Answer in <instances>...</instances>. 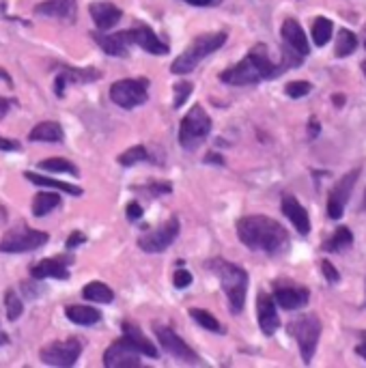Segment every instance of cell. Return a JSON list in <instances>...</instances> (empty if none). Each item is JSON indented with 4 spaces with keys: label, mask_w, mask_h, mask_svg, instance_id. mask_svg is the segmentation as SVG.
I'll list each match as a JSON object with an SVG mask.
<instances>
[{
    "label": "cell",
    "mask_w": 366,
    "mask_h": 368,
    "mask_svg": "<svg viewBox=\"0 0 366 368\" xmlns=\"http://www.w3.org/2000/svg\"><path fill=\"white\" fill-rule=\"evenodd\" d=\"M237 237L246 248L269 257L282 254L289 248V233L280 222L267 216H246L237 222Z\"/></svg>",
    "instance_id": "6da1fadb"
},
{
    "label": "cell",
    "mask_w": 366,
    "mask_h": 368,
    "mask_svg": "<svg viewBox=\"0 0 366 368\" xmlns=\"http://www.w3.org/2000/svg\"><path fill=\"white\" fill-rule=\"evenodd\" d=\"M284 71L287 69L282 67V63H274L269 59L267 46L257 44L239 63H235L233 67H228L226 71L220 73V82L231 85V87H255L263 80L278 78Z\"/></svg>",
    "instance_id": "7a4b0ae2"
},
{
    "label": "cell",
    "mask_w": 366,
    "mask_h": 368,
    "mask_svg": "<svg viewBox=\"0 0 366 368\" xmlns=\"http://www.w3.org/2000/svg\"><path fill=\"white\" fill-rule=\"evenodd\" d=\"M209 271L216 274V278L222 284V291L226 293L228 306L233 314H239L246 304V293H248V274L239 265H233L224 259H212L205 263Z\"/></svg>",
    "instance_id": "3957f363"
},
{
    "label": "cell",
    "mask_w": 366,
    "mask_h": 368,
    "mask_svg": "<svg viewBox=\"0 0 366 368\" xmlns=\"http://www.w3.org/2000/svg\"><path fill=\"white\" fill-rule=\"evenodd\" d=\"M226 39H228V35H226L224 30H220V32H202V35H198V37L192 41V44H190V46H188V48H185V50H183L175 61H173L171 71H173V73H179V75L194 71L202 59H207L209 54L218 52V50L226 44Z\"/></svg>",
    "instance_id": "277c9868"
},
{
    "label": "cell",
    "mask_w": 366,
    "mask_h": 368,
    "mask_svg": "<svg viewBox=\"0 0 366 368\" xmlns=\"http://www.w3.org/2000/svg\"><path fill=\"white\" fill-rule=\"evenodd\" d=\"M212 134V118L200 104H194L192 110L183 116L179 128V145L185 151H196L202 140Z\"/></svg>",
    "instance_id": "5b68a950"
},
{
    "label": "cell",
    "mask_w": 366,
    "mask_h": 368,
    "mask_svg": "<svg viewBox=\"0 0 366 368\" xmlns=\"http://www.w3.org/2000/svg\"><path fill=\"white\" fill-rule=\"evenodd\" d=\"M287 332L295 338L304 364H310L321 336V321L317 314H302L287 325Z\"/></svg>",
    "instance_id": "8992f818"
},
{
    "label": "cell",
    "mask_w": 366,
    "mask_h": 368,
    "mask_svg": "<svg viewBox=\"0 0 366 368\" xmlns=\"http://www.w3.org/2000/svg\"><path fill=\"white\" fill-rule=\"evenodd\" d=\"M50 235L44 231L28 228L26 224H20L18 228H11L7 235L0 239V252L5 254H22V252H32L37 248H44L48 243Z\"/></svg>",
    "instance_id": "52a82bcc"
},
{
    "label": "cell",
    "mask_w": 366,
    "mask_h": 368,
    "mask_svg": "<svg viewBox=\"0 0 366 368\" xmlns=\"http://www.w3.org/2000/svg\"><path fill=\"white\" fill-rule=\"evenodd\" d=\"M149 80L140 78V80H118L110 87V99L123 110H132L138 108L142 104H147L149 99Z\"/></svg>",
    "instance_id": "ba28073f"
},
{
    "label": "cell",
    "mask_w": 366,
    "mask_h": 368,
    "mask_svg": "<svg viewBox=\"0 0 366 368\" xmlns=\"http://www.w3.org/2000/svg\"><path fill=\"white\" fill-rule=\"evenodd\" d=\"M153 332H155L161 349H164L171 357H175L183 364H194V366L200 364V357L196 355V351L190 345H185V341L175 330H171L169 325H155Z\"/></svg>",
    "instance_id": "9c48e42d"
},
{
    "label": "cell",
    "mask_w": 366,
    "mask_h": 368,
    "mask_svg": "<svg viewBox=\"0 0 366 368\" xmlns=\"http://www.w3.org/2000/svg\"><path fill=\"white\" fill-rule=\"evenodd\" d=\"M179 220L177 218H171L166 220L161 226L149 231L147 235L138 237V248L142 252H149V254H157V252H164L169 250L173 241L179 237Z\"/></svg>",
    "instance_id": "30bf717a"
},
{
    "label": "cell",
    "mask_w": 366,
    "mask_h": 368,
    "mask_svg": "<svg viewBox=\"0 0 366 368\" xmlns=\"http://www.w3.org/2000/svg\"><path fill=\"white\" fill-rule=\"evenodd\" d=\"M80 353H83V345H80L78 338H67V341H56L50 343L48 347L42 349L39 357L46 366H56V368H71Z\"/></svg>",
    "instance_id": "8fae6325"
},
{
    "label": "cell",
    "mask_w": 366,
    "mask_h": 368,
    "mask_svg": "<svg viewBox=\"0 0 366 368\" xmlns=\"http://www.w3.org/2000/svg\"><path fill=\"white\" fill-rule=\"evenodd\" d=\"M360 177V171H349L343 179H338V183L334 185V190L328 196V216L330 220H341L345 214V204L351 198V192L355 188V181Z\"/></svg>",
    "instance_id": "7c38bea8"
},
{
    "label": "cell",
    "mask_w": 366,
    "mask_h": 368,
    "mask_svg": "<svg viewBox=\"0 0 366 368\" xmlns=\"http://www.w3.org/2000/svg\"><path fill=\"white\" fill-rule=\"evenodd\" d=\"M99 78H102V73L95 67H61V71L54 80V95L63 97L67 87L89 85V82H95Z\"/></svg>",
    "instance_id": "4fadbf2b"
},
{
    "label": "cell",
    "mask_w": 366,
    "mask_h": 368,
    "mask_svg": "<svg viewBox=\"0 0 366 368\" xmlns=\"http://www.w3.org/2000/svg\"><path fill=\"white\" fill-rule=\"evenodd\" d=\"M310 293L306 286H298L293 282H276L274 284V302L282 310H300L308 304Z\"/></svg>",
    "instance_id": "5bb4252c"
},
{
    "label": "cell",
    "mask_w": 366,
    "mask_h": 368,
    "mask_svg": "<svg viewBox=\"0 0 366 368\" xmlns=\"http://www.w3.org/2000/svg\"><path fill=\"white\" fill-rule=\"evenodd\" d=\"M126 32H128V39H130L132 46H138L153 56H166L171 52L169 44H164V41L153 32V28L147 24H136L134 28H130Z\"/></svg>",
    "instance_id": "9a60e30c"
},
{
    "label": "cell",
    "mask_w": 366,
    "mask_h": 368,
    "mask_svg": "<svg viewBox=\"0 0 366 368\" xmlns=\"http://www.w3.org/2000/svg\"><path fill=\"white\" fill-rule=\"evenodd\" d=\"M104 366L106 368H138L142 366V362H140V353L121 338L106 349Z\"/></svg>",
    "instance_id": "2e32d148"
},
{
    "label": "cell",
    "mask_w": 366,
    "mask_h": 368,
    "mask_svg": "<svg viewBox=\"0 0 366 368\" xmlns=\"http://www.w3.org/2000/svg\"><path fill=\"white\" fill-rule=\"evenodd\" d=\"M71 263H73V259H69V257L44 259V261L30 265V276H32V280H46V278L67 280L69 278V265Z\"/></svg>",
    "instance_id": "e0dca14e"
},
{
    "label": "cell",
    "mask_w": 366,
    "mask_h": 368,
    "mask_svg": "<svg viewBox=\"0 0 366 368\" xmlns=\"http://www.w3.org/2000/svg\"><path fill=\"white\" fill-rule=\"evenodd\" d=\"M257 319H259V327L265 336H274L280 327V317L276 310V302L269 293L261 291L257 298Z\"/></svg>",
    "instance_id": "ac0fdd59"
},
{
    "label": "cell",
    "mask_w": 366,
    "mask_h": 368,
    "mask_svg": "<svg viewBox=\"0 0 366 368\" xmlns=\"http://www.w3.org/2000/svg\"><path fill=\"white\" fill-rule=\"evenodd\" d=\"M95 44L108 54V56H128L130 54V39H128V32L121 30V32H112V35H106V30H93L91 32Z\"/></svg>",
    "instance_id": "d6986e66"
},
{
    "label": "cell",
    "mask_w": 366,
    "mask_h": 368,
    "mask_svg": "<svg viewBox=\"0 0 366 368\" xmlns=\"http://www.w3.org/2000/svg\"><path fill=\"white\" fill-rule=\"evenodd\" d=\"M280 35H282L284 46H289L291 50H295L300 56L306 59L310 54V46H308V39L304 35V28L300 26V22L295 18H287L282 22Z\"/></svg>",
    "instance_id": "ffe728a7"
},
{
    "label": "cell",
    "mask_w": 366,
    "mask_h": 368,
    "mask_svg": "<svg viewBox=\"0 0 366 368\" xmlns=\"http://www.w3.org/2000/svg\"><path fill=\"white\" fill-rule=\"evenodd\" d=\"M282 214L287 216V220L295 226V231L300 235H308L310 233V218L308 211L302 207V202L293 196V194H284L282 196Z\"/></svg>",
    "instance_id": "44dd1931"
},
{
    "label": "cell",
    "mask_w": 366,
    "mask_h": 368,
    "mask_svg": "<svg viewBox=\"0 0 366 368\" xmlns=\"http://www.w3.org/2000/svg\"><path fill=\"white\" fill-rule=\"evenodd\" d=\"M89 13H91L95 26L99 30L114 28L121 22V18H123V11H121L114 3H108V0H99V3H93L89 7Z\"/></svg>",
    "instance_id": "7402d4cb"
},
{
    "label": "cell",
    "mask_w": 366,
    "mask_h": 368,
    "mask_svg": "<svg viewBox=\"0 0 366 368\" xmlns=\"http://www.w3.org/2000/svg\"><path fill=\"white\" fill-rule=\"evenodd\" d=\"M37 16H46V18H59L65 22H73L78 13L75 0H44L35 7Z\"/></svg>",
    "instance_id": "603a6c76"
},
{
    "label": "cell",
    "mask_w": 366,
    "mask_h": 368,
    "mask_svg": "<svg viewBox=\"0 0 366 368\" xmlns=\"http://www.w3.org/2000/svg\"><path fill=\"white\" fill-rule=\"evenodd\" d=\"M121 330H123V341H126L132 349H136L140 355H147V357H151V360H157V355H159L157 347L138 330V327H134L132 323H123V325H121Z\"/></svg>",
    "instance_id": "cb8c5ba5"
},
{
    "label": "cell",
    "mask_w": 366,
    "mask_h": 368,
    "mask_svg": "<svg viewBox=\"0 0 366 368\" xmlns=\"http://www.w3.org/2000/svg\"><path fill=\"white\" fill-rule=\"evenodd\" d=\"M28 138L32 142H63L65 132L61 128V123H56V121H44V123H39V125H35L30 130Z\"/></svg>",
    "instance_id": "d4e9b609"
},
{
    "label": "cell",
    "mask_w": 366,
    "mask_h": 368,
    "mask_svg": "<svg viewBox=\"0 0 366 368\" xmlns=\"http://www.w3.org/2000/svg\"><path fill=\"white\" fill-rule=\"evenodd\" d=\"M24 177H26L30 183L39 185V188H54V190H61V192L71 194V196H83V194H85V190L80 188V185H71V183L59 181V179H50V177H44V175H37V173H32V171H26Z\"/></svg>",
    "instance_id": "484cf974"
},
{
    "label": "cell",
    "mask_w": 366,
    "mask_h": 368,
    "mask_svg": "<svg viewBox=\"0 0 366 368\" xmlns=\"http://www.w3.org/2000/svg\"><path fill=\"white\" fill-rule=\"evenodd\" d=\"M353 245V235H351V231L347 228V226H338L328 239H325V243L321 245L323 248V252H345V250H349Z\"/></svg>",
    "instance_id": "4316f807"
},
{
    "label": "cell",
    "mask_w": 366,
    "mask_h": 368,
    "mask_svg": "<svg viewBox=\"0 0 366 368\" xmlns=\"http://www.w3.org/2000/svg\"><path fill=\"white\" fill-rule=\"evenodd\" d=\"M65 317L71 323H78V325H95V323L102 321V312L91 308V306H67Z\"/></svg>",
    "instance_id": "83f0119b"
},
{
    "label": "cell",
    "mask_w": 366,
    "mask_h": 368,
    "mask_svg": "<svg viewBox=\"0 0 366 368\" xmlns=\"http://www.w3.org/2000/svg\"><path fill=\"white\" fill-rule=\"evenodd\" d=\"M59 204H61V196L59 194H54V192H39L32 198V216L35 218H44L50 211H54Z\"/></svg>",
    "instance_id": "f1b7e54d"
},
{
    "label": "cell",
    "mask_w": 366,
    "mask_h": 368,
    "mask_svg": "<svg viewBox=\"0 0 366 368\" xmlns=\"http://www.w3.org/2000/svg\"><path fill=\"white\" fill-rule=\"evenodd\" d=\"M310 35H312L315 46L323 48V46L332 39V35H334V24H332V20L319 16V18L312 22V30H310Z\"/></svg>",
    "instance_id": "f546056e"
},
{
    "label": "cell",
    "mask_w": 366,
    "mask_h": 368,
    "mask_svg": "<svg viewBox=\"0 0 366 368\" xmlns=\"http://www.w3.org/2000/svg\"><path fill=\"white\" fill-rule=\"evenodd\" d=\"M85 300L89 302H97V304H110L114 300V293L110 286H106L104 282H89L83 289Z\"/></svg>",
    "instance_id": "4dcf8cb0"
},
{
    "label": "cell",
    "mask_w": 366,
    "mask_h": 368,
    "mask_svg": "<svg viewBox=\"0 0 366 368\" xmlns=\"http://www.w3.org/2000/svg\"><path fill=\"white\" fill-rule=\"evenodd\" d=\"M355 48H358V37H355L351 30L341 28L338 35H336V50H334L336 59H347V56H351V54L355 52Z\"/></svg>",
    "instance_id": "1f68e13d"
},
{
    "label": "cell",
    "mask_w": 366,
    "mask_h": 368,
    "mask_svg": "<svg viewBox=\"0 0 366 368\" xmlns=\"http://www.w3.org/2000/svg\"><path fill=\"white\" fill-rule=\"evenodd\" d=\"M39 168L48 171V173H65V175L80 177V171H78L75 164H71L69 159H63V157H52V159L39 161Z\"/></svg>",
    "instance_id": "d6a6232c"
},
{
    "label": "cell",
    "mask_w": 366,
    "mask_h": 368,
    "mask_svg": "<svg viewBox=\"0 0 366 368\" xmlns=\"http://www.w3.org/2000/svg\"><path fill=\"white\" fill-rule=\"evenodd\" d=\"M190 317H192L200 327H205V330L216 332V334H224V327L220 325V321H218L209 310H202V308H190Z\"/></svg>",
    "instance_id": "836d02e7"
},
{
    "label": "cell",
    "mask_w": 366,
    "mask_h": 368,
    "mask_svg": "<svg viewBox=\"0 0 366 368\" xmlns=\"http://www.w3.org/2000/svg\"><path fill=\"white\" fill-rule=\"evenodd\" d=\"M149 159V153H147V149L145 147H132V149H128V151H123L118 157H116V161L121 164V166H126V168H130V166H134V164H138V161H147Z\"/></svg>",
    "instance_id": "e575fe53"
},
{
    "label": "cell",
    "mask_w": 366,
    "mask_h": 368,
    "mask_svg": "<svg viewBox=\"0 0 366 368\" xmlns=\"http://www.w3.org/2000/svg\"><path fill=\"white\" fill-rule=\"evenodd\" d=\"M5 308H7V319L9 321H18L24 312V304H22L20 295L13 289H7V293H5Z\"/></svg>",
    "instance_id": "d590c367"
},
{
    "label": "cell",
    "mask_w": 366,
    "mask_h": 368,
    "mask_svg": "<svg viewBox=\"0 0 366 368\" xmlns=\"http://www.w3.org/2000/svg\"><path fill=\"white\" fill-rule=\"evenodd\" d=\"M310 91H312V85H310V82H306V80H295V82H289V85L284 87V93H287L291 99L306 97Z\"/></svg>",
    "instance_id": "8d00e7d4"
},
{
    "label": "cell",
    "mask_w": 366,
    "mask_h": 368,
    "mask_svg": "<svg viewBox=\"0 0 366 368\" xmlns=\"http://www.w3.org/2000/svg\"><path fill=\"white\" fill-rule=\"evenodd\" d=\"M194 91V85H190V82H179V85H175V99H173V108H181L185 104V99L192 95Z\"/></svg>",
    "instance_id": "74e56055"
},
{
    "label": "cell",
    "mask_w": 366,
    "mask_h": 368,
    "mask_svg": "<svg viewBox=\"0 0 366 368\" xmlns=\"http://www.w3.org/2000/svg\"><path fill=\"white\" fill-rule=\"evenodd\" d=\"M321 271H323V276H325V280H328L330 284H334V282H338L341 280V274H338V269L328 261V259H323L321 263Z\"/></svg>",
    "instance_id": "f35d334b"
},
{
    "label": "cell",
    "mask_w": 366,
    "mask_h": 368,
    "mask_svg": "<svg viewBox=\"0 0 366 368\" xmlns=\"http://www.w3.org/2000/svg\"><path fill=\"white\" fill-rule=\"evenodd\" d=\"M173 284H175V289H188V286L192 284V274L185 269H177L173 274Z\"/></svg>",
    "instance_id": "ab89813d"
},
{
    "label": "cell",
    "mask_w": 366,
    "mask_h": 368,
    "mask_svg": "<svg viewBox=\"0 0 366 368\" xmlns=\"http://www.w3.org/2000/svg\"><path fill=\"white\" fill-rule=\"evenodd\" d=\"M85 241H87V235H85V233L73 231V233L67 237V243H65V245H67V248L71 250V248H78V245H83Z\"/></svg>",
    "instance_id": "60d3db41"
},
{
    "label": "cell",
    "mask_w": 366,
    "mask_h": 368,
    "mask_svg": "<svg viewBox=\"0 0 366 368\" xmlns=\"http://www.w3.org/2000/svg\"><path fill=\"white\" fill-rule=\"evenodd\" d=\"M128 220H132V222H136V220H140L142 218V207L136 202V200H132L130 204H128Z\"/></svg>",
    "instance_id": "b9f144b4"
},
{
    "label": "cell",
    "mask_w": 366,
    "mask_h": 368,
    "mask_svg": "<svg viewBox=\"0 0 366 368\" xmlns=\"http://www.w3.org/2000/svg\"><path fill=\"white\" fill-rule=\"evenodd\" d=\"M0 151H22V145L18 140L0 136Z\"/></svg>",
    "instance_id": "7bdbcfd3"
},
{
    "label": "cell",
    "mask_w": 366,
    "mask_h": 368,
    "mask_svg": "<svg viewBox=\"0 0 366 368\" xmlns=\"http://www.w3.org/2000/svg\"><path fill=\"white\" fill-rule=\"evenodd\" d=\"M16 106V99H7V97H0V121H3L7 114H9V110Z\"/></svg>",
    "instance_id": "ee69618b"
},
{
    "label": "cell",
    "mask_w": 366,
    "mask_h": 368,
    "mask_svg": "<svg viewBox=\"0 0 366 368\" xmlns=\"http://www.w3.org/2000/svg\"><path fill=\"white\" fill-rule=\"evenodd\" d=\"M149 188H151V194H171V190H173V185L169 181H164V183H151Z\"/></svg>",
    "instance_id": "f6af8a7d"
},
{
    "label": "cell",
    "mask_w": 366,
    "mask_h": 368,
    "mask_svg": "<svg viewBox=\"0 0 366 368\" xmlns=\"http://www.w3.org/2000/svg\"><path fill=\"white\" fill-rule=\"evenodd\" d=\"M183 3L194 5V7H216L222 3V0H183Z\"/></svg>",
    "instance_id": "bcb514c9"
},
{
    "label": "cell",
    "mask_w": 366,
    "mask_h": 368,
    "mask_svg": "<svg viewBox=\"0 0 366 368\" xmlns=\"http://www.w3.org/2000/svg\"><path fill=\"white\" fill-rule=\"evenodd\" d=\"M355 353H358V355H362V357L366 360V332L362 334V343L355 347Z\"/></svg>",
    "instance_id": "7dc6e473"
},
{
    "label": "cell",
    "mask_w": 366,
    "mask_h": 368,
    "mask_svg": "<svg viewBox=\"0 0 366 368\" xmlns=\"http://www.w3.org/2000/svg\"><path fill=\"white\" fill-rule=\"evenodd\" d=\"M308 130H310V138H317V134H319V123H317L315 116H312L310 123H308Z\"/></svg>",
    "instance_id": "c3c4849f"
},
{
    "label": "cell",
    "mask_w": 366,
    "mask_h": 368,
    "mask_svg": "<svg viewBox=\"0 0 366 368\" xmlns=\"http://www.w3.org/2000/svg\"><path fill=\"white\" fill-rule=\"evenodd\" d=\"M205 164H224V159L218 153H209V157H205Z\"/></svg>",
    "instance_id": "681fc988"
},
{
    "label": "cell",
    "mask_w": 366,
    "mask_h": 368,
    "mask_svg": "<svg viewBox=\"0 0 366 368\" xmlns=\"http://www.w3.org/2000/svg\"><path fill=\"white\" fill-rule=\"evenodd\" d=\"M332 102H334V106H338V108H341V106L345 104V95H334V97H332Z\"/></svg>",
    "instance_id": "f907efd6"
},
{
    "label": "cell",
    "mask_w": 366,
    "mask_h": 368,
    "mask_svg": "<svg viewBox=\"0 0 366 368\" xmlns=\"http://www.w3.org/2000/svg\"><path fill=\"white\" fill-rule=\"evenodd\" d=\"M0 80H5L7 85H11V78H9V73H7L5 69H0Z\"/></svg>",
    "instance_id": "816d5d0a"
},
{
    "label": "cell",
    "mask_w": 366,
    "mask_h": 368,
    "mask_svg": "<svg viewBox=\"0 0 366 368\" xmlns=\"http://www.w3.org/2000/svg\"><path fill=\"white\" fill-rule=\"evenodd\" d=\"M9 343V336L7 334H3V332H0V347H3V345H7Z\"/></svg>",
    "instance_id": "f5cc1de1"
},
{
    "label": "cell",
    "mask_w": 366,
    "mask_h": 368,
    "mask_svg": "<svg viewBox=\"0 0 366 368\" xmlns=\"http://www.w3.org/2000/svg\"><path fill=\"white\" fill-rule=\"evenodd\" d=\"M362 71H364V75H366V61H362Z\"/></svg>",
    "instance_id": "db71d44e"
},
{
    "label": "cell",
    "mask_w": 366,
    "mask_h": 368,
    "mask_svg": "<svg viewBox=\"0 0 366 368\" xmlns=\"http://www.w3.org/2000/svg\"><path fill=\"white\" fill-rule=\"evenodd\" d=\"M364 48H366V26H364Z\"/></svg>",
    "instance_id": "11a10c76"
},
{
    "label": "cell",
    "mask_w": 366,
    "mask_h": 368,
    "mask_svg": "<svg viewBox=\"0 0 366 368\" xmlns=\"http://www.w3.org/2000/svg\"><path fill=\"white\" fill-rule=\"evenodd\" d=\"M362 209H366V198H364V202H362Z\"/></svg>",
    "instance_id": "9f6ffc18"
},
{
    "label": "cell",
    "mask_w": 366,
    "mask_h": 368,
    "mask_svg": "<svg viewBox=\"0 0 366 368\" xmlns=\"http://www.w3.org/2000/svg\"><path fill=\"white\" fill-rule=\"evenodd\" d=\"M364 306H366V302H364Z\"/></svg>",
    "instance_id": "6f0895ef"
}]
</instances>
